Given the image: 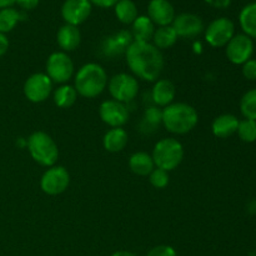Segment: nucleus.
<instances>
[{"instance_id": "5701e85b", "label": "nucleus", "mask_w": 256, "mask_h": 256, "mask_svg": "<svg viewBox=\"0 0 256 256\" xmlns=\"http://www.w3.org/2000/svg\"><path fill=\"white\" fill-rule=\"evenodd\" d=\"M242 32L252 39H256V2L245 5L239 15Z\"/></svg>"}, {"instance_id": "9d476101", "label": "nucleus", "mask_w": 256, "mask_h": 256, "mask_svg": "<svg viewBox=\"0 0 256 256\" xmlns=\"http://www.w3.org/2000/svg\"><path fill=\"white\" fill-rule=\"evenodd\" d=\"M52 84L54 82L45 72H35L25 80L22 88L25 98L35 104L45 102L52 94Z\"/></svg>"}, {"instance_id": "423d86ee", "label": "nucleus", "mask_w": 256, "mask_h": 256, "mask_svg": "<svg viewBox=\"0 0 256 256\" xmlns=\"http://www.w3.org/2000/svg\"><path fill=\"white\" fill-rule=\"evenodd\" d=\"M108 89L112 99L125 104L136 98L139 92V82L134 75L120 72L109 79Z\"/></svg>"}, {"instance_id": "f3484780", "label": "nucleus", "mask_w": 256, "mask_h": 256, "mask_svg": "<svg viewBox=\"0 0 256 256\" xmlns=\"http://www.w3.org/2000/svg\"><path fill=\"white\" fill-rule=\"evenodd\" d=\"M176 95L174 82L168 79H158L152 90V99L155 106H168L172 104Z\"/></svg>"}, {"instance_id": "4468645a", "label": "nucleus", "mask_w": 256, "mask_h": 256, "mask_svg": "<svg viewBox=\"0 0 256 256\" xmlns=\"http://www.w3.org/2000/svg\"><path fill=\"white\" fill-rule=\"evenodd\" d=\"M92 2L89 0H65L62 6V16L66 24L79 26L90 16Z\"/></svg>"}, {"instance_id": "f704fd0d", "label": "nucleus", "mask_w": 256, "mask_h": 256, "mask_svg": "<svg viewBox=\"0 0 256 256\" xmlns=\"http://www.w3.org/2000/svg\"><path fill=\"white\" fill-rule=\"evenodd\" d=\"M210 6L216 8V9H225L230 5L232 0H205Z\"/></svg>"}, {"instance_id": "a878e982", "label": "nucleus", "mask_w": 256, "mask_h": 256, "mask_svg": "<svg viewBox=\"0 0 256 256\" xmlns=\"http://www.w3.org/2000/svg\"><path fill=\"white\" fill-rule=\"evenodd\" d=\"M114 8L118 20L122 24H132L134 20L139 16L138 8L132 0H119Z\"/></svg>"}, {"instance_id": "4be33fe9", "label": "nucleus", "mask_w": 256, "mask_h": 256, "mask_svg": "<svg viewBox=\"0 0 256 256\" xmlns=\"http://www.w3.org/2000/svg\"><path fill=\"white\" fill-rule=\"evenodd\" d=\"M132 35L134 42H149L152 39L155 32V25L149 16L140 15L132 22Z\"/></svg>"}, {"instance_id": "9b49d317", "label": "nucleus", "mask_w": 256, "mask_h": 256, "mask_svg": "<svg viewBox=\"0 0 256 256\" xmlns=\"http://www.w3.org/2000/svg\"><path fill=\"white\" fill-rule=\"evenodd\" d=\"M252 52H254V42L252 38L245 34L234 35L225 46L226 58L235 65H242L252 59Z\"/></svg>"}, {"instance_id": "0eeeda50", "label": "nucleus", "mask_w": 256, "mask_h": 256, "mask_svg": "<svg viewBox=\"0 0 256 256\" xmlns=\"http://www.w3.org/2000/svg\"><path fill=\"white\" fill-rule=\"evenodd\" d=\"M45 74L56 84H65L74 75V62L72 58L64 52H55L46 60Z\"/></svg>"}, {"instance_id": "72a5a7b5", "label": "nucleus", "mask_w": 256, "mask_h": 256, "mask_svg": "<svg viewBox=\"0 0 256 256\" xmlns=\"http://www.w3.org/2000/svg\"><path fill=\"white\" fill-rule=\"evenodd\" d=\"M40 0H15V4L24 10H32L39 5Z\"/></svg>"}, {"instance_id": "2f4dec72", "label": "nucleus", "mask_w": 256, "mask_h": 256, "mask_svg": "<svg viewBox=\"0 0 256 256\" xmlns=\"http://www.w3.org/2000/svg\"><path fill=\"white\" fill-rule=\"evenodd\" d=\"M146 256H178L176 250L170 245H158L149 250Z\"/></svg>"}, {"instance_id": "f8f14e48", "label": "nucleus", "mask_w": 256, "mask_h": 256, "mask_svg": "<svg viewBox=\"0 0 256 256\" xmlns=\"http://www.w3.org/2000/svg\"><path fill=\"white\" fill-rule=\"evenodd\" d=\"M172 26L174 28L178 38H184V39H192L199 36L204 32V22L202 18L192 12H182L175 15Z\"/></svg>"}, {"instance_id": "1a4fd4ad", "label": "nucleus", "mask_w": 256, "mask_h": 256, "mask_svg": "<svg viewBox=\"0 0 256 256\" xmlns=\"http://www.w3.org/2000/svg\"><path fill=\"white\" fill-rule=\"evenodd\" d=\"M235 35V25L229 18H218L205 29V40L212 48L226 46Z\"/></svg>"}, {"instance_id": "e433bc0d", "label": "nucleus", "mask_w": 256, "mask_h": 256, "mask_svg": "<svg viewBox=\"0 0 256 256\" xmlns=\"http://www.w3.org/2000/svg\"><path fill=\"white\" fill-rule=\"evenodd\" d=\"M9 49V40H8L6 35L0 32V58L5 54Z\"/></svg>"}, {"instance_id": "cd10ccee", "label": "nucleus", "mask_w": 256, "mask_h": 256, "mask_svg": "<svg viewBox=\"0 0 256 256\" xmlns=\"http://www.w3.org/2000/svg\"><path fill=\"white\" fill-rule=\"evenodd\" d=\"M240 112L245 119L256 122V89H252L242 95L240 100Z\"/></svg>"}, {"instance_id": "6e6552de", "label": "nucleus", "mask_w": 256, "mask_h": 256, "mask_svg": "<svg viewBox=\"0 0 256 256\" xmlns=\"http://www.w3.org/2000/svg\"><path fill=\"white\" fill-rule=\"evenodd\" d=\"M70 184V174L64 166L54 165L48 168L40 179V188L48 195H59L68 189Z\"/></svg>"}, {"instance_id": "f257e3e1", "label": "nucleus", "mask_w": 256, "mask_h": 256, "mask_svg": "<svg viewBox=\"0 0 256 256\" xmlns=\"http://www.w3.org/2000/svg\"><path fill=\"white\" fill-rule=\"evenodd\" d=\"M125 58L134 76L145 82H156L164 68L162 50L150 42H132L125 52Z\"/></svg>"}, {"instance_id": "dca6fc26", "label": "nucleus", "mask_w": 256, "mask_h": 256, "mask_svg": "<svg viewBox=\"0 0 256 256\" xmlns=\"http://www.w3.org/2000/svg\"><path fill=\"white\" fill-rule=\"evenodd\" d=\"M148 16L154 22V25H172L175 18L174 6L169 0H152L148 5Z\"/></svg>"}, {"instance_id": "6ab92c4d", "label": "nucleus", "mask_w": 256, "mask_h": 256, "mask_svg": "<svg viewBox=\"0 0 256 256\" xmlns=\"http://www.w3.org/2000/svg\"><path fill=\"white\" fill-rule=\"evenodd\" d=\"M239 120L232 114H222L214 119L212 124V134L219 139H226L236 132Z\"/></svg>"}, {"instance_id": "412c9836", "label": "nucleus", "mask_w": 256, "mask_h": 256, "mask_svg": "<svg viewBox=\"0 0 256 256\" xmlns=\"http://www.w3.org/2000/svg\"><path fill=\"white\" fill-rule=\"evenodd\" d=\"M129 168L139 176H149L150 172L155 169V164L152 155L145 152H138L130 156Z\"/></svg>"}, {"instance_id": "bb28decb", "label": "nucleus", "mask_w": 256, "mask_h": 256, "mask_svg": "<svg viewBox=\"0 0 256 256\" xmlns=\"http://www.w3.org/2000/svg\"><path fill=\"white\" fill-rule=\"evenodd\" d=\"M22 12H18L14 8H5L0 9V32L6 34L12 32L15 28V25L22 20Z\"/></svg>"}, {"instance_id": "b1692460", "label": "nucleus", "mask_w": 256, "mask_h": 256, "mask_svg": "<svg viewBox=\"0 0 256 256\" xmlns=\"http://www.w3.org/2000/svg\"><path fill=\"white\" fill-rule=\"evenodd\" d=\"M152 40L155 48H158L159 50H164L169 49L176 42L178 35L172 25H166V26H159L158 29H155Z\"/></svg>"}, {"instance_id": "a211bd4d", "label": "nucleus", "mask_w": 256, "mask_h": 256, "mask_svg": "<svg viewBox=\"0 0 256 256\" xmlns=\"http://www.w3.org/2000/svg\"><path fill=\"white\" fill-rule=\"evenodd\" d=\"M56 42L60 49L64 52H74L75 49H78L80 42H82L80 30L78 29V26H74V25H62L56 34Z\"/></svg>"}, {"instance_id": "c756f323", "label": "nucleus", "mask_w": 256, "mask_h": 256, "mask_svg": "<svg viewBox=\"0 0 256 256\" xmlns=\"http://www.w3.org/2000/svg\"><path fill=\"white\" fill-rule=\"evenodd\" d=\"M169 172L165 170L155 168L152 172L149 174V182L155 189H164L169 184Z\"/></svg>"}, {"instance_id": "20e7f679", "label": "nucleus", "mask_w": 256, "mask_h": 256, "mask_svg": "<svg viewBox=\"0 0 256 256\" xmlns=\"http://www.w3.org/2000/svg\"><path fill=\"white\" fill-rule=\"evenodd\" d=\"M28 150L35 162L45 168L54 166L59 158V149L49 134L34 132L28 139Z\"/></svg>"}, {"instance_id": "393cba45", "label": "nucleus", "mask_w": 256, "mask_h": 256, "mask_svg": "<svg viewBox=\"0 0 256 256\" xmlns=\"http://www.w3.org/2000/svg\"><path fill=\"white\" fill-rule=\"evenodd\" d=\"M78 99V92L72 85L62 84L54 92V102L60 109L72 106Z\"/></svg>"}, {"instance_id": "473e14b6", "label": "nucleus", "mask_w": 256, "mask_h": 256, "mask_svg": "<svg viewBox=\"0 0 256 256\" xmlns=\"http://www.w3.org/2000/svg\"><path fill=\"white\" fill-rule=\"evenodd\" d=\"M242 75L248 80H256V59H250L242 64Z\"/></svg>"}, {"instance_id": "c9c22d12", "label": "nucleus", "mask_w": 256, "mask_h": 256, "mask_svg": "<svg viewBox=\"0 0 256 256\" xmlns=\"http://www.w3.org/2000/svg\"><path fill=\"white\" fill-rule=\"evenodd\" d=\"M89 2H92V5L94 4L99 8H112L119 0H89Z\"/></svg>"}, {"instance_id": "39448f33", "label": "nucleus", "mask_w": 256, "mask_h": 256, "mask_svg": "<svg viewBox=\"0 0 256 256\" xmlns=\"http://www.w3.org/2000/svg\"><path fill=\"white\" fill-rule=\"evenodd\" d=\"M152 158L155 168L169 172L182 164L184 159V148L179 140L174 138H164L155 144Z\"/></svg>"}, {"instance_id": "4c0bfd02", "label": "nucleus", "mask_w": 256, "mask_h": 256, "mask_svg": "<svg viewBox=\"0 0 256 256\" xmlns=\"http://www.w3.org/2000/svg\"><path fill=\"white\" fill-rule=\"evenodd\" d=\"M110 256H138L136 254L132 252H126V250H120V252H112Z\"/></svg>"}, {"instance_id": "2eb2a0df", "label": "nucleus", "mask_w": 256, "mask_h": 256, "mask_svg": "<svg viewBox=\"0 0 256 256\" xmlns=\"http://www.w3.org/2000/svg\"><path fill=\"white\" fill-rule=\"evenodd\" d=\"M132 42H134V39H132V32H128V30H120V32L108 36L102 42V50L106 56H119V55L125 54V52Z\"/></svg>"}, {"instance_id": "7ed1b4c3", "label": "nucleus", "mask_w": 256, "mask_h": 256, "mask_svg": "<svg viewBox=\"0 0 256 256\" xmlns=\"http://www.w3.org/2000/svg\"><path fill=\"white\" fill-rule=\"evenodd\" d=\"M108 86V74L98 62L82 65L74 76V88L78 95L86 99L99 96Z\"/></svg>"}, {"instance_id": "58836bf2", "label": "nucleus", "mask_w": 256, "mask_h": 256, "mask_svg": "<svg viewBox=\"0 0 256 256\" xmlns=\"http://www.w3.org/2000/svg\"><path fill=\"white\" fill-rule=\"evenodd\" d=\"M12 4H15V0H0V9L12 8Z\"/></svg>"}, {"instance_id": "f03ea898", "label": "nucleus", "mask_w": 256, "mask_h": 256, "mask_svg": "<svg viewBox=\"0 0 256 256\" xmlns=\"http://www.w3.org/2000/svg\"><path fill=\"white\" fill-rule=\"evenodd\" d=\"M199 122L196 109L186 102H172L162 109V124L169 132L184 135L195 129Z\"/></svg>"}, {"instance_id": "7c9ffc66", "label": "nucleus", "mask_w": 256, "mask_h": 256, "mask_svg": "<svg viewBox=\"0 0 256 256\" xmlns=\"http://www.w3.org/2000/svg\"><path fill=\"white\" fill-rule=\"evenodd\" d=\"M162 110H160L158 106H150L148 108L146 112H145L142 122L146 124L148 126H156V125L162 124Z\"/></svg>"}, {"instance_id": "ddd939ff", "label": "nucleus", "mask_w": 256, "mask_h": 256, "mask_svg": "<svg viewBox=\"0 0 256 256\" xmlns=\"http://www.w3.org/2000/svg\"><path fill=\"white\" fill-rule=\"evenodd\" d=\"M100 119L110 128H122L129 120V112L125 104L116 100H105L99 108Z\"/></svg>"}, {"instance_id": "aec40b11", "label": "nucleus", "mask_w": 256, "mask_h": 256, "mask_svg": "<svg viewBox=\"0 0 256 256\" xmlns=\"http://www.w3.org/2000/svg\"><path fill=\"white\" fill-rule=\"evenodd\" d=\"M129 142V135L122 128H112L102 138L104 149L110 152H119L125 149Z\"/></svg>"}, {"instance_id": "c85d7f7f", "label": "nucleus", "mask_w": 256, "mask_h": 256, "mask_svg": "<svg viewBox=\"0 0 256 256\" xmlns=\"http://www.w3.org/2000/svg\"><path fill=\"white\" fill-rule=\"evenodd\" d=\"M236 132L244 142H256V122L249 119H244L242 122H239Z\"/></svg>"}]
</instances>
